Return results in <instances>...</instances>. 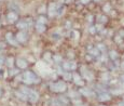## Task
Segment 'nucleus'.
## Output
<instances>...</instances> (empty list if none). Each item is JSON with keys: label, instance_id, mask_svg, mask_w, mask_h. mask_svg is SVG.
I'll return each mask as SVG.
<instances>
[{"label": "nucleus", "instance_id": "obj_1", "mask_svg": "<svg viewBox=\"0 0 124 106\" xmlns=\"http://www.w3.org/2000/svg\"><path fill=\"white\" fill-rule=\"evenodd\" d=\"M23 79H24V81L26 83H37V82H39V78L37 77L33 71H29V70L25 71L23 74Z\"/></svg>", "mask_w": 124, "mask_h": 106}, {"label": "nucleus", "instance_id": "obj_2", "mask_svg": "<svg viewBox=\"0 0 124 106\" xmlns=\"http://www.w3.org/2000/svg\"><path fill=\"white\" fill-rule=\"evenodd\" d=\"M50 88L54 92H63L66 90V83L64 81H57L50 83Z\"/></svg>", "mask_w": 124, "mask_h": 106}, {"label": "nucleus", "instance_id": "obj_3", "mask_svg": "<svg viewBox=\"0 0 124 106\" xmlns=\"http://www.w3.org/2000/svg\"><path fill=\"white\" fill-rule=\"evenodd\" d=\"M63 67L64 69H66L67 71L75 70L76 67H77V64H76V62H66V63L63 64Z\"/></svg>", "mask_w": 124, "mask_h": 106}, {"label": "nucleus", "instance_id": "obj_4", "mask_svg": "<svg viewBox=\"0 0 124 106\" xmlns=\"http://www.w3.org/2000/svg\"><path fill=\"white\" fill-rule=\"evenodd\" d=\"M15 39H16L17 42H21V43L25 42L27 40V34L25 31H20L16 35V37H15Z\"/></svg>", "mask_w": 124, "mask_h": 106}, {"label": "nucleus", "instance_id": "obj_5", "mask_svg": "<svg viewBox=\"0 0 124 106\" xmlns=\"http://www.w3.org/2000/svg\"><path fill=\"white\" fill-rule=\"evenodd\" d=\"M57 9H58V6H57L56 3H51L49 6L48 12H49V14L51 15V16H54V15L56 14V12H57Z\"/></svg>", "mask_w": 124, "mask_h": 106}, {"label": "nucleus", "instance_id": "obj_6", "mask_svg": "<svg viewBox=\"0 0 124 106\" xmlns=\"http://www.w3.org/2000/svg\"><path fill=\"white\" fill-rule=\"evenodd\" d=\"M16 65H17L18 68L24 69V68H26L27 66H28V64H27V62L25 61L24 59H17L16 60Z\"/></svg>", "mask_w": 124, "mask_h": 106}, {"label": "nucleus", "instance_id": "obj_7", "mask_svg": "<svg viewBox=\"0 0 124 106\" xmlns=\"http://www.w3.org/2000/svg\"><path fill=\"white\" fill-rule=\"evenodd\" d=\"M17 14L14 12V11H11V12H9L8 13V20H9V22H15V21H17Z\"/></svg>", "mask_w": 124, "mask_h": 106}, {"label": "nucleus", "instance_id": "obj_8", "mask_svg": "<svg viewBox=\"0 0 124 106\" xmlns=\"http://www.w3.org/2000/svg\"><path fill=\"white\" fill-rule=\"evenodd\" d=\"M7 40H8L12 45H17L16 39H14V37H13V35H12L11 33H8V34H7Z\"/></svg>", "mask_w": 124, "mask_h": 106}, {"label": "nucleus", "instance_id": "obj_9", "mask_svg": "<svg viewBox=\"0 0 124 106\" xmlns=\"http://www.w3.org/2000/svg\"><path fill=\"white\" fill-rule=\"evenodd\" d=\"M28 23L26 22V21H21L20 23H17V27L20 29H23V30H25V29H27L28 28Z\"/></svg>", "mask_w": 124, "mask_h": 106}, {"label": "nucleus", "instance_id": "obj_10", "mask_svg": "<svg viewBox=\"0 0 124 106\" xmlns=\"http://www.w3.org/2000/svg\"><path fill=\"white\" fill-rule=\"evenodd\" d=\"M72 77H73V79H75V80H73V81H75L77 84H82V83H83V82L81 81V80H82V78H81V76H80L79 74L75 73V74H73V75H72Z\"/></svg>", "mask_w": 124, "mask_h": 106}, {"label": "nucleus", "instance_id": "obj_11", "mask_svg": "<svg viewBox=\"0 0 124 106\" xmlns=\"http://www.w3.org/2000/svg\"><path fill=\"white\" fill-rule=\"evenodd\" d=\"M98 98H99V101H108L110 100V95L108 93H106V92H104V93H100L99 95H98Z\"/></svg>", "mask_w": 124, "mask_h": 106}, {"label": "nucleus", "instance_id": "obj_12", "mask_svg": "<svg viewBox=\"0 0 124 106\" xmlns=\"http://www.w3.org/2000/svg\"><path fill=\"white\" fill-rule=\"evenodd\" d=\"M36 29H37V31H38V33H43V31H45V25L37 23V24H36Z\"/></svg>", "mask_w": 124, "mask_h": 106}, {"label": "nucleus", "instance_id": "obj_13", "mask_svg": "<svg viewBox=\"0 0 124 106\" xmlns=\"http://www.w3.org/2000/svg\"><path fill=\"white\" fill-rule=\"evenodd\" d=\"M58 100H59V102H62V105H69L70 104L69 100H68L66 96H61Z\"/></svg>", "mask_w": 124, "mask_h": 106}, {"label": "nucleus", "instance_id": "obj_14", "mask_svg": "<svg viewBox=\"0 0 124 106\" xmlns=\"http://www.w3.org/2000/svg\"><path fill=\"white\" fill-rule=\"evenodd\" d=\"M117 56H118V55H117V53L114 51H109V57L111 60H116Z\"/></svg>", "mask_w": 124, "mask_h": 106}, {"label": "nucleus", "instance_id": "obj_15", "mask_svg": "<svg viewBox=\"0 0 124 106\" xmlns=\"http://www.w3.org/2000/svg\"><path fill=\"white\" fill-rule=\"evenodd\" d=\"M38 23H39V24H43V25H44L45 23H47V18H45L44 16H40L38 18Z\"/></svg>", "mask_w": 124, "mask_h": 106}, {"label": "nucleus", "instance_id": "obj_16", "mask_svg": "<svg viewBox=\"0 0 124 106\" xmlns=\"http://www.w3.org/2000/svg\"><path fill=\"white\" fill-rule=\"evenodd\" d=\"M81 92H82V94H84V95H86V96H90V95H92V92L91 91H89L88 89H83V90H81Z\"/></svg>", "mask_w": 124, "mask_h": 106}, {"label": "nucleus", "instance_id": "obj_17", "mask_svg": "<svg viewBox=\"0 0 124 106\" xmlns=\"http://www.w3.org/2000/svg\"><path fill=\"white\" fill-rule=\"evenodd\" d=\"M93 54L94 56H98V55L100 54L99 51H98V49H92V51H91V55Z\"/></svg>", "mask_w": 124, "mask_h": 106}, {"label": "nucleus", "instance_id": "obj_18", "mask_svg": "<svg viewBox=\"0 0 124 106\" xmlns=\"http://www.w3.org/2000/svg\"><path fill=\"white\" fill-rule=\"evenodd\" d=\"M97 49H98V51H100V52H104L105 50H106V47H105L103 43H99L98 45V47H97Z\"/></svg>", "mask_w": 124, "mask_h": 106}, {"label": "nucleus", "instance_id": "obj_19", "mask_svg": "<svg viewBox=\"0 0 124 106\" xmlns=\"http://www.w3.org/2000/svg\"><path fill=\"white\" fill-rule=\"evenodd\" d=\"M71 77H72V76H71V74L68 73V71L65 74V75H64V78H65L66 80H71Z\"/></svg>", "mask_w": 124, "mask_h": 106}, {"label": "nucleus", "instance_id": "obj_20", "mask_svg": "<svg viewBox=\"0 0 124 106\" xmlns=\"http://www.w3.org/2000/svg\"><path fill=\"white\" fill-rule=\"evenodd\" d=\"M110 9H111V8H110L109 3H107V4H105V6H104V11H105V12H109Z\"/></svg>", "mask_w": 124, "mask_h": 106}, {"label": "nucleus", "instance_id": "obj_21", "mask_svg": "<svg viewBox=\"0 0 124 106\" xmlns=\"http://www.w3.org/2000/svg\"><path fill=\"white\" fill-rule=\"evenodd\" d=\"M99 22H102V23H106L107 22V18H106V16H99Z\"/></svg>", "mask_w": 124, "mask_h": 106}, {"label": "nucleus", "instance_id": "obj_22", "mask_svg": "<svg viewBox=\"0 0 124 106\" xmlns=\"http://www.w3.org/2000/svg\"><path fill=\"white\" fill-rule=\"evenodd\" d=\"M8 62H9V63H8L9 66H12V65H13V63H12V62H13V59H9Z\"/></svg>", "mask_w": 124, "mask_h": 106}, {"label": "nucleus", "instance_id": "obj_23", "mask_svg": "<svg viewBox=\"0 0 124 106\" xmlns=\"http://www.w3.org/2000/svg\"><path fill=\"white\" fill-rule=\"evenodd\" d=\"M90 31H91V33H95V31H96V29H95V26H92L91 27V28H90Z\"/></svg>", "mask_w": 124, "mask_h": 106}, {"label": "nucleus", "instance_id": "obj_24", "mask_svg": "<svg viewBox=\"0 0 124 106\" xmlns=\"http://www.w3.org/2000/svg\"><path fill=\"white\" fill-rule=\"evenodd\" d=\"M54 59H55V61H56V62H57V61H58V62L62 61V57H61V56H55Z\"/></svg>", "mask_w": 124, "mask_h": 106}, {"label": "nucleus", "instance_id": "obj_25", "mask_svg": "<svg viewBox=\"0 0 124 106\" xmlns=\"http://www.w3.org/2000/svg\"><path fill=\"white\" fill-rule=\"evenodd\" d=\"M90 1H91V0H81L82 3H89Z\"/></svg>", "mask_w": 124, "mask_h": 106}, {"label": "nucleus", "instance_id": "obj_26", "mask_svg": "<svg viewBox=\"0 0 124 106\" xmlns=\"http://www.w3.org/2000/svg\"><path fill=\"white\" fill-rule=\"evenodd\" d=\"M3 62H4V59H3L2 56H0V64H2Z\"/></svg>", "mask_w": 124, "mask_h": 106}, {"label": "nucleus", "instance_id": "obj_27", "mask_svg": "<svg viewBox=\"0 0 124 106\" xmlns=\"http://www.w3.org/2000/svg\"><path fill=\"white\" fill-rule=\"evenodd\" d=\"M94 1H95V2H98V1H99V0H94Z\"/></svg>", "mask_w": 124, "mask_h": 106}, {"label": "nucleus", "instance_id": "obj_28", "mask_svg": "<svg viewBox=\"0 0 124 106\" xmlns=\"http://www.w3.org/2000/svg\"><path fill=\"white\" fill-rule=\"evenodd\" d=\"M0 96H1V90H0Z\"/></svg>", "mask_w": 124, "mask_h": 106}]
</instances>
